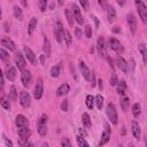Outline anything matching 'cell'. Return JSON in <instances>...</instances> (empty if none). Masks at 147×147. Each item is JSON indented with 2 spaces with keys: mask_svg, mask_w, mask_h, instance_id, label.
Listing matches in <instances>:
<instances>
[{
  "mask_svg": "<svg viewBox=\"0 0 147 147\" xmlns=\"http://www.w3.org/2000/svg\"><path fill=\"white\" fill-rule=\"evenodd\" d=\"M37 18L36 17H32L31 20H30V22H29V25H28V32H29V34L30 36H32L33 34V31L36 30V28H37Z\"/></svg>",
  "mask_w": 147,
  "mask_h": 147,
  "instance_id": "obj_25",
  "label": "cell"
},
{
  "mask_svg": "<svg viewBox=\"0 0 147 147\" xmlns=\"http://www.w3.org/2000/svg\"><path fill=\"white\" fill-rule=\"evenodd\" d=\"M85 36H86V38H92V28H91V25H86L85 26Z\"/></svg>",
  "mask_w": 147,
  "mask_h": 147,
  "instance_id": "obj_43",
  "label": "cell"
},
{
  "mask_svg": "<svg viewBox=\"0 0 147 147\" xmlns=\"http://www.w3.org/2000/svg\"><path fill=\"white\" fill-rule=\"evenodd\" d=\"M79 69H80V72H82V75H83V77H84L86 80H91V75H92V72L90 71V69L86 67V64H85L83 61L79 62Z\"/></svg>",
  "mask_w": 147,
  "mask_h": 147,
  "instance_id": "obj_19",
  "label": "cell"
},
{
  "mask_svg": "<svg viewBox=\"0 0 147 147\" xmlns=\"http://www.w3.org/2000/svg\"><path fill=\"white\" fill-rule=\"evenodd\" d=\"M110 134H111V130H110V126L108 123H105L103 124V132L101 134V139L99 141V146H103L105 144H107L110 139Z\"/></svg>",
  "mask_w": 147,
  "mask_h": 147,
  "instance_id": "obj_4",
  "label": "cell"
},
{
  "mask_svg": "<svg viewBox=\"0 0 147 147\" xmlns=\"http://www.w3.org/2000/svg\"><path fill=\"white\" fill-rule=\"evenodd\" d=\"M8 98H9V100H11V101H15V100L17 99V92H16V87H15V86H11V87H10Z\"/></svg>",
  "mask_w": 147,
  "mask_h": 147,
  "instance_id": "obj_37",
  "label": "cell"
},
{
  "mask_svg": "<svg viewBox=\"0 0 147 147\" xmlns=\"http://www.w3.org/2000/svg\"><path fill=\"white\" fill-rule=\"evenodd\" d=\"M79 3H80V6H82L85 10H87V9H88V1H86V0H80V1H79Z\"/></svg>",
  "mask_w": 147,
  "mask_h": 147,
  "instance_id": "obj_46",
  "label": "cell"
},
{
  "mask_svg": "<svg viewBox=\"0 0 147 147\" xmlns=\"http://www.w3.org/2000/svg\"><path fill=\"white\" fill-rule=\"evenodd\" d=\"M2 138H3V141L6 142L7 147H14V146H13V142H11V141H10V140H9V139H8V138H7L6 136H5V134L2 136Z\"/></svg>",
  "mask_w": 147,
  "mask_h": 147,
  "instance_id": "obj_47",
  "label": "cell"
},
{
  "mask_svg": "<svg viewBox=\"0 0 147 147\" xmlns=\"http://www.w3.org/2000/svg\"><path fill=\"white\" fill-rule=\"evenodd\" d=\"M95 105H96V108L98 109H101L102 106H103V98L101 94H96L95 95Z\"/></svg>",
  "mask_w": 147,
  "mask_h": 147,
  "instance_id": "obj_38",
  "label": "cell"
},
{
  "mask_svg": "<svg viewBox=\"0 0 147 147\" xmlns=\"http://www.w3.org/2000/svg\"><path fill=\"white\" fill-rule=\"evenodd\" d=\"M42 93H44V85H42V80H41V79H38L37 84H36V86H34V92H33V96H34V99H37V100L41 99Z\"/></svg>",
  "mask_w": 147,
  "mask_h": 147,
  "instance_id": "obj_12",
  "label": "cell"
},
{
  "mask_svg": "<svg viewBox=\"0 0 147 147\" xmlns=\"http://www.w3.org/2000/svg\"><path fill=\"white\" fill-rule=\"evenodd\" d=\"M69 90H70V86H69L68 84H62V85H60L59 88L56 90V95H57V96H62V95L67 94V93L69 92Z\"/></svg>",
  "mask_w": 147,
  "mask_h": 147,
  "instance_id": "obj_23",
  "label": "cell"
},
{
  "mask_svg": "<svg viewBox=\"0 0 147 147\" xmlns=\"http://www.w3.org/2000/svg\"><path fill=\"white\" fill-rule=\"evenodd\" d=\"M3 28H5V31L6 32H9V26H8V23L7 22L3 23Z\"/></svg>",
  "mask_w": 147,
  "mask_h": 147,
  "instance_id": "obj_53",
  "label": "cell"
},
{
  "mask_svg": "<svg viewBox=\"0 0 147 147\" xmlns=\"http://www.w3.org/2000/svg\"><path fill=\"white\" fill-rule=\"evenodd\" d=\"M145 146H146V147H147V136H146V137H145Z\"/></svg>",
  "mask_w": 147,
  "mask_h": 147,
  "instance_id": "obj_59",
  "label": "cell"
},
{
  "mask_svg": "<svg viewBox=\"0 0 147 147\" xmlns=\"http://www.w3.org/2000/svg\"><path fill=\"white\" fill-rule=\"evenodd\" d=\"M61 110H63V111H67L68 110V101L67 100H64L61 103Z\"/></svg>",
  "mask_w": 147,
  "mask_h": 147,
  "instance_id": "obj_48",
  "label": "cell"
},
{
  "mask_svg": "<svg viewBox=\"0 0 147 147\" xmlns=\"http://www.w3.org/2000/svg\"><path fill=\"white\" fill-rule=\"evenodd\" d=\"M64 14H65V17H67V21H68L69 25L70 26H74V14H72V10L65 9L64 10Z\"/></svg>",
  "mask_w": 147,
  "mask_h": 147,
  "instance_id": "obj_29",
  "label": "cell"
},
{
  "mask_svg": "<svg viewBox=\"0 0 147 147\" xmlns=\"http://www.w3.org/2000/svg\"><path fill=\"white\" fill-rule=\"evenodd\" d=\"M23 51H24L25 57L29 60V62H30L32 65H36V64H37V59H36V55H34V53L32 52V49H31L30 47H28V46H24Z\"/></svg>",
  "mask_w": 147,
  "mask_h": 147,
  "instance_id": "obj_10",
  "label": "cell"
},
{
  "mask_svg": "<svg viewBox=\"0 0 147 147\" xmlns=\"http://www.w3.org/2000/svg\"><path fill=\"white\" fill-rule=\"evenodd\" d=\"M42 147H49V146H48L47 142H44V144H42Z\"/></svg>",
  "mask_w": 147,
  "mask_h": 147,
  "instance_id": "obj_58",
  "label": "cell"
},
{
  "mask_svg": "<svg viewBox=\"0 0 147 147\" xmlns=\"http://www.w3.org/2000/svg\"><path fill=\"white\" fill-rule=\"evenodd\" d=\"M94 103H95V98L92 96L91 94L86 95V107H87L88 109H93Z\"/></svg>",
  "mask_w": 147,
  "mask_h": 147,
  "instance_id": "obj_31",
  "label": "cell"
},
{
  "mask_svg": "<svg viewBox=\"0 0 147 147\" xmlns=\"http://www.w3.org/2000/svg\"><path fill=\"white\" fill-rule=\"evenodd\" d=\"M78 132H79V136H82L83 138H85V137L87 136V133H86V131H85L84 129H82V127H79V129H78Z\"/></svg>",
  "mask_w": 147,
  "mask_h": 147,
  "instance_id": "obj_49",
  "label": "cell"
},
{
  "mask_svg": "<svg viewBox=\"0 0 147 147\" xmlns=\"http://www.w3.org/2000/svg\"><path fill=\"white\" fill-rule=\"evenodd\" d=\"M42 51L45 53L46 56H51V42L48 40V38H44V44H42Z\"/></svg>",
  "mask_w": 147,
  "mask_h": 147,
  "instance_id": "obj_26",
  "label": "cell"
},
{
  "mask_svg": "<svg viewBox=\"0 0 147 147\" xmlns=\"http://www.w3.org/2000/svg\"><path fill=\"white\" fill-rule=\"evenodd\" d=\"M6 77L9 82H14L16 79V69L13 65L7 67V71H6Z\"/></svg>",
  "mask_w": 147,
  "mask_h": 147,
  "instance_id": "obj_21",
  "label": "cell"
},
{
  "mask_svg": "<svg viewBox=\"0 0 147 147\" xmlns=\"http://www.w3.org/2000/svg\"><path fill=\"white\" fill-rule=\"evenodd\" d=\"M129 106H130V99L127 96H123L121 100V107H122L123 111H126L129 109Z\"/></svg>",
  "mask_w": 147,
  "mask_h": 147,
  "instance_id": "obj_32",
  "label": "cell"
},
{
  "mask_svg": "<svg viewBox=\"0 0 147 147\" xmlns=\"http://www.w3.org/2000/svg\"><path fill=\"white\" fill-rule=\"evenodd\" d=\"M15 124L17 129H23V127H29V121L24 115H17L15 118Z\"/></svg>",
  "mask_w": 147,
  "mask_h": 147,
  "instance_id": "obj_8",
  "label": "cell"
},
{
  "mask_svg": "<svg viewBox=\"0 0 147 147\" xmlns=\"http://www.w3.org/2000/svg\"><path fill=\"white\" fill-rule=\"evenodd\" d=\"M140 113H141V107H140V105L137 102V103H133L132 105V115H133V117H139V115H140Z\"/></svg>",
  "mask_w": 147,
  "mask_h": 147,
  "instance_id": "obj_30",
  "label": "cell"
},
{
  "mask_svg": "<svg viewBox=\"0 0 147 147\" xmlns=\"http://www.w3.org/2000/svg\"><path fill=\"white\" fill-rule=\"evenodd\" d=\"M61 71H62V62H60V63L55 64L54 67H52V69H51V75H52V77H55V78H56V77L60 76Z\"/></svg>",
  "mask_w": 147,
  "mask_h": 147,
  "instance_id": "obj_22",
  "label": "cell"
},
{
  "mask_svg": "<svg viewBox=\"0 0 147 147\" xmlns=\"http://www.w3.org/2000/svg\"><path fill=\"white\" fill-rule=\"evenodd\" d=\"M136 7H137V10H138V14L141 18V21L147 24V7L146 5L142 2V1H136Z\"/></svg>",
  "mask_w": 147,
  "mask_h": 147,
  "instance_id": "obj_2",
  "label": "cell"
},
{
  "mask_svg": "<svg viewBox=\"0 0 147 147\" xmlns=\"http://www.w3.org/2000/svg\"><path fill=\"white\" fill-rule=\"evenodd\" d=\"M63 32H64V28L62 25V22L57 21L56 24H55V28H54V34H55V38L59 42H62V39H63Z\"/></svg>",
  "mask_w": 147,
  "mask_h": 147,
  "instance_id": "obj_6",
  "label": "cell"
},
{
  "mask_svg": "<svg viewBox=\"0 0 147 147\" xmlns=\"http://www.w3.org/2000/svg\"><path fill=\"white\" fill-rule=\"evenodd\" d=\"M132 133H133V136H134V138L137 139V140H139L140 139V137H141V130H140V125L138 124V122L137 121H132Z\"/></svg>",
  "mask_w": 147,
  "mask_h": 147,
  "instance_id": "obj_20",
  "label": "cell"
},
{
  "mask_svg": "<svg viewBox=\"0 0 147 147\" xmlns=\"http://www.w3.org/2000/svg\"><path fill=\"white\" fill-rule=\"evenodd\" d=\"M18 144L21 147H34L33 144L29 142V141H22V140H18Z\"/></svg>",
  "mask_w": 147,
  "mask_h": 147,
  "instance_id": "obj_44",
  "label": "cell"
},
{
  "mask_svg": "<svg viewBox=\"0 0 147 147\" xmlns=\"http://www.w3.org/2000/svg\"><path fill=\"white\" fill-rule=\"evenodd\" d=\"M108 45H109V47H110L113 51H115V52L118 53V54H122L123 51H124L122 44H121L116 38H114V37H110V38L108 39Z\"/></svg>",
  "mask_w": 147,
  "mask_h": 147,
  "instance_id": "obj_5",
  "label": "cell"
},
{
  "mask_svg": "<svg viewBox=\"0 0 147 147\" xmlns=\"http://www.w3.org/2000/svg\"><path fill=\"white\" fill-rule=\"evenodd\" d=\"M21 80H22L23 86H25V87H28L31 84V82H32V75H31L30 70H26L25 69V70L22 71V74H21Z\"/></svg>",
  "mask_w": 147,
  "mask_h": 147,
  "instance_id": "obj_9",
  "label": "cell"
},
{
  "mask_svg": "<svg viewBox=\"0 0 147 147\" xmlns=\"http://www.w3.org/2000/svg\"><path fill=\"white\" fill-rule=\"evenodd\" d=\"M96 49H98V53L101 55V56H106L107 53H106V45H105V39L103 37H99L98 38V41H96Z\"/></svg>",
  "mask_w": 147,
  "mask_h": 147,
  "instance_id": "obj_15",
  "label": "cell"
},
{
  "mask_svg": "<svg viewBox=\"0 0 147 147\" xmlns=\"http://www.w3.org/2000/svg\"><path fill=\"white\" fill-rule=\"evenodd\" d=\"M82 122H83V125L86 127V129H90L92 126V123H91V118H90V115L87 113H84L83 116H82Z\"/></svg>",
  "mask_w": 147,
  "mask_h": 147,
  "instance_id": "obj_27",
  "label": "cell"
},
{
  "mask_svg": "<svg viewBox=\"0 0 147 147\" xmlns=\"http://www.w3.org/2000/svg\"><path fill=\"white\" fill-rule=\"evenodd\" d=\"M38 6H39V9H40L41 11H45L46 8H47V1H46V0H40V1L38 2Z\"/></svg>",
  "mask_w": 147,
  "mask_h": 147,
  "instance_id": "obj_42",
  "label": "cell"
},
{
  "mask_svg": "<svg viewBox=\"0 0 147 147\" xmlns=\"http://www.w3.org/2000/svg\"><path fill=\"white\" fill-rule=\"evenodd\" d=\"M91 83H92V86H95V76H94V74L92 72V75H91V80H90Z\"/></svg>",
  "mask_w": 147,
  "mask_h": 147,
  "instance_id": "obj_51",
  "label": "cell"
},
{
  "mask_svg": "<svg viewBox=\"0 0 147 147\" xmlns=\"http://www.w3.org/2000/svg\"><path fill=\"white\" fill-rule=\"evenodd\" d=\"M37 131L40 136H46L47 133V116L46 115H41V117L38 119Z\"/></svg>",
  "mask_w": 147,
  "mask_h": 147,
  "instance_id": "obj_3",
  "label": "cell"
},
{
  "mask_svg": "<svg viewBox=\"0 0 147 147\" xmlns=\"http://www.w3.org/2000/svg\"><path fill=\"white\" fill-rule=\"evenodd\" d=\"M98 83H99V88L101 90V88H102V80H101V79H99V80H98Z\"/></svg>",
  "mask_w": 147,
  "mask_h": 147,
  "instance_id": "obj_57",
  "label": "cell"
},
{
  "mask_svg": "<svg viewBox=\"0 0 147 147\" xmlns=\"http://www.w3.org/2000/svg\"><path fill=\"white\" fill-rule=\"evenodd\" d=\"M129 147H134V146H133V145H130V146H129Z\"/></svg>",
  "mask_w": 147,
  "mask_h": 147,
  "instance_id": "obj_60",
  "label": "cell"
},
{
  "mask_svg": "<svg viewBox=\"0 0 147 147\" xmlns=\"http://www.w3.org/2000/svg\"><path fill=\"white\" fill-rule=\"evenodd\" d=\"M139 51L140 53L142 54V59H144V62L147 63V47L145 44H140L139 45Z\"/></svg>",
  "mask_w": 147,
  "mask_h": 147,
  "instance_id": "obj_35",
  "label": "cell"
},
{
  "mask_svg": "<svg viewBox=\"0 0 147 147\" xmlns=\"http://www.w3.org/2000/svg\"><path fill=\"white\" fill-rule=\"evenodd\" d=\"M61 146L62 147H72V145H71V142L68 138H62L61 139Z\"/></svg>",
  "mask_w": 147,
  "mask_h": 147,
  "instance_id": "obj_41",
  "label": "cell"
},
{
  "mask_svg": "<svg viewBox=\"0 0 147 147\" xmlns=\"http://www.w3.org/2000/svg\"><path fill=\"white\" fill-rule=\"evenodd\" d=\"M1 46L6 47L7 49H9L10 52H15L16 51V46L13 42L11 39H9V37H2L1 38Z\"/></svg>",
  "mask_w": 147,
  "mask_h": 147,
  "instance_id": "obj_14",
  "label": "cell"
},
{
  "mask_svg": "<svg viewBox=\"0 0 147 147\" xmlns=\"http://www.w3.org/2000/svg\"><path fill=\"white\" fill-rule=\"evenodd\" d=\"M45 56H46V55H45V54H44V55H41V56H40V61H41V63H42V64H44V62H45Z\"/></svg>",
  "mask_w": 147,
  "mask_h": 147,
  "instance_id": "obj_56",
  "label": "cell"
},
{
  "mask_svg": "<svg viewBox=\"0 0 147 147\" xmlns=\"http://www.w3.org/2000/svg\"><path fill=\"white\" fill-rule=\"evenodd\" d=\"M116 87H117V93L118 94H122V95L125 94V90H126V83H125V80L118 82V84H117Z\"/></svg>",
  "mask_w": 147,
  "mask_h": 147,
  "instance_id": "obj_28",
  "label": "cell"
},
{
  "mask_svg": "<svg viewBox=\"0 0 147 147\" xmlns=\"http://www.w3.org/2000/svg\"><path fill=\"white\" fill-rule=\"evenodd\" d=\"M106 114H107V116H108L109 121H110V122H111L114 125H116V124L118 123L117 110H116V107H115V105H114V103L109 102V103L107 105V108H106Z\"/></svg>",
  "mask_w": 147,
  "mask_h": 147,
  "instance_id": "obj_1",
  "label": "cell"
},
{
  "mask_svg": "<svg viewBox=\"0 0 147 147\" xmlns=\"http://www.w3.org/2000/svg\"><path fill=\"white\" fill-rule=\"evenodd\" d=\"M14 15H15V18L16 20H18V21H22L23 20V11H22V9L18 6H15L14 7Z\"/></svg>",
  "mask_w": 147,
  "mask_h": 147,
  "instance_id": "obj_33",
  "label": "cell"
},
{
  "mask_svg": "<svg viewBox=\"0 0 147 147\" xmlns=\"http://www.w3.org/2000/svg\"><path fill=\"white\" fill-rule=\"evenodd\" d=\"M1 106H2V108H5L6 110H9V109H10V103H9V101H8L5 96L1 98Z\"/></svg>",
  "mask_w": 147,
  "mask_h": 147,
  "instance_id": "obj_40",
  "label": "cell"
},
{
  "mask_svg": "<svg viewBox=\"0 0 147 147\" xmlns=\"http://www.w3.org/2000/svg\"><path fill=\"white\" fill-rule=\"evenodd\" d=\"M93 20H94V22H95V25L99 26V21H98V18H96L95 16H93Z\"/></svg>",
  "mask_w": 147,
  "mask_h": 147,
  "instance_id": "obj_54",
  "label": "cell"
},
{
  "mask_svg": "<svg viewBox=\"0 0 147 147\" xmlns=\"http://www.w3.org/2000/svg\"><path fill=\"white\" fill-rule=\"evenodd\" d=\"M107 17L109 22H114L116 18V10L113 6H108L107 7Z\"/></svg>",
  "mask_w": 147,
  "mask_h": 147,
  "instance_id": "obj_24",
  "label": "cell"
},
{
  "mask_svg": "<svg viewBox=\"0 0 147 147\" xmlns=\"http://www.w3.org/2000/svg\"><path fill=\"white\" fill-rule=\"evenodd\" d=\"M72 14H74V18L76 20V22L78 23V24H83L84 23V21H83V17H82V14H80V9H79V7L77 6V5H75V3H72Z\"/></svg>",
  "mask_w": 147,
  "mask_h": 147,
  "instance_id": "obj_16",
  "label": "cell"
},
{
  "mask_svg": "<svg viewBox=\"0 0 147 147\" xmlns=\"http://www.w3.org/2000/svg\"><path fill=\"white\" fill-rule=\"evenodd\" d=\"M126 21H127V24H129V28H130L132 34H134L136 31H137V18L134 17L133 14L130 13V14H127V16H126Z\"/></svg>",
  "mask_w": 147,
  "mask_h": 147,
  "instance_id": "obj_13",
  "label": "cell"
},
{
  "mask_svg": "<svg viewBox=\"0 0 147 147\" xmlns=\"http://www.w3.org/2000/svg\"><path fill=\"white\" fill-rule=\"evenodd\" d=\"M63 39H64V41H65L67 46H70V45H71V41H72V37H71L70 32H69L67 29H64V32H63Z\"/></svg>",
  "mask_w": 147,
  "mask_h": 147,
  "instance_id": "obj_34",
  "label": "cell"
},
{
  "mask_svg": "<svg viewBox=\"0 0 147 147\" xmlns=\"http://www.w3.org/2000/svg\"><path fill=\"white\" fill-rule=\"evenodd\" d=\"M17 133L20 136V140L22 141H28V139L31 136V131L29 127H23V129H17Z\"/></svg>",
  "mask_w": 147,
  "mask_h": 147,
  "instance_id": "obj_18",
  "label": "cell"
},
{
  "mask_svg": "<svg viewBox=\"0 0 147 147\" xmlns=\"http://www.w3.org/2000/svg\"><path fill=\"white\" fill-rule=\"evenodd\" d=\"M14 61H15V64L18 68V70H21V71L25 70V60H24V56L20 52L16 53V55L14 57Z\"/></svg>",
  "mask_w": 147,
  "mask_h": 147,
  "instance_id": "obj_11",
  "label": "cell"
},
{
  "mask_svg": "<svg viewBox=\"0 0 147 147\" xmlns=\"http://www.w3.org/2000/svg\"><path fill=\"white\" fill-rule=\"evenodd\" d=\"M5 82V79H3V74H0V83H1V87H3V83Z\"/></svg>",
  "mask_w": 147,
  "mask_h": 147,
  "instance_id": "obj_52",
  "label": "cell"
},
{
  "mask_svg": "<svg viewBox=\"0 0 147 147\" xmlns=\"http://www.w3.org/2000/svg\"><path fill=\"white\" fill-rule=\"evenodd\" d=\"M20 103H21V106L24 107V108H28V107L31 105V96H30V94H29L28 92L22 91V92L20 93Z\"/></svg>",
  "mask_w": 147,
  "mask_h": 147,
  "instance_id": "obj_7",
  "label": "cell"
},
{
  "mask_svg": "<svg viewBox=\"0 0 147 147\" xmlns=\"http://www.w3.org/2000/svg\"><path fill=\"white\" fill-rule=\"evenodd\" d=\"M75 32H76V36H77L78 38H80V37H82V31H80V29H79V28H76V29H75Z\"/></svg>",
  "mask_w": 147,
  "mask_h": 147,
  "instance_id": "obj_50",
  "label": "cell"
},
{
  "mask_svg": "<svg viewBox=\"0 0 147 147\" xmlns=\"http://www.w3.org/2000/svg\"><path fill=\"white\" fill-rule=\"evenodd\" d=\"M113 31H114V32H119V31H121V29H118V26H114Z\"/></svg>",
  "mask_w": 147,
  "mask_h": 147,
  "instance_id": "obj_55",
  "label": "cell"
},
{
  "mask_svg": "<svg viewBox=\"0 0 147 147\" xmlns=\"http://www.w3.org/2000/svg\"><path fill=\"white\" fill-rule=\"evenodd\" d=\"M76 140H77V144H78L79 147H90L88 142H87L82 136H77V137H76Z\"/></svg>",
  "mask_w": 147,
  "mask_h": 147,
  "instance_id": "obj_36",
  "label": "cell"
},
{
  "mask_svg": "<svg viewBox=\"0 0 147 147\" xmlns=\"http://www.w3.org/2000/svg\"><path fill=\"white\" fill-rule=\"evenodd\" d=\"M116 63H117V67L119 68V70H122L124 74H127L129 72V64H127V62L122 56H117Z\"/></svg>",
  "mask_w": 147,
  "mask_h": 147,
  "instance_id": "obj_17",
  "label": "cell"
},
{
  "mask_svg": "<svg viewBox=\"0 0 147 147\" xmlns=\"http://www.w3.org/2000/svg\"><path fill=\"white\" fill-rule=\"evenodd\" d=\"M0 57H1L2 61L7 62V61L9 60V54H8L3 48H1V49H0Z\"/></svg>",
  "mask_w": 147,
  "mask_h": 147,
  "instance_id": "obj_39",
  "label": "cell"
},
{
  "mask_svg": "<svg viewBox=\"0 0 147 147\" xmlns=\"http://www.w3.org/2000/svg\"><path fill=\"white\" fill-rule=\"evenodd\" d=\"M109 84H110L111 86H117V84H118V79H117V77H116L115 75L109 79Z\"/></svg>",
  "mask_w": 147,
  "mask_h": 147,
  "instance_id": "obj_45",
  "label": "cell"
}]
</instances>
